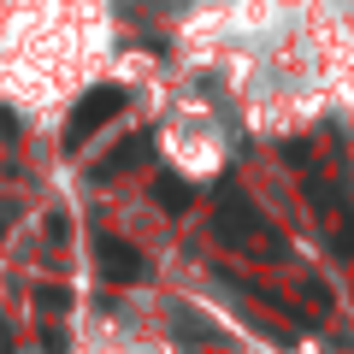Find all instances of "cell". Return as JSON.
I'll return each mask as SVG.
<instances>
[{
  "label": "cell",
  "instance_id": "cell-1",
  "mask_svg": "<svg viewBox=\"0 0 354 354\" xmlns=\"http://www.w3.org/2000/svg\"><path fill=\"white\" fill-rule=\"evenodd\" d=\"M213 230H218V242H230L236 254H254V260H283V254H290L283 230L272 225V218H266V213H260V207H254L242 189H230V183L218 189Z\"/></svg>",
  "mask_w": 354,
  "mask_h": 354
},
{
  "label": "cell",
  "instance_id": "cell-5",
  "mask_svg": "<svg viewBox=\"0 0 354 354\" xmlns=\"http://www.w3.org/2000/svg\"><path fill=\"white\" fill-rule=\"evenodd\" d=\"M148 148H153V130H136V136H124V142H118V148L106 153L101 165H88V177H95V183H106V177L130 171V165H136V160H148Z\"/></svg>",
  "mask_w": 354,
  "mask_h": 354
},
{
  "label": "cell",
  "instance_id": "cell-6",
  "mask_svg": "<svg viewBox=\"0 0 354 354\" xmlns=\"http://www.w3.org/2000/svg\"><path fill=\"white\" fill-rule=\"evenodd\" d=\"M153 195H160L165 213H183V207H189V183H183V177H160V183H153Z\"/></svg>",
  "mask_w": 354,
  "mask_h": 354
},
{
  "label": "cell",
  "instance_id": "cell-3",
  "mask_svg": "<svg viewBox=\"0 0 354 354\" xmlns=\"http://www.w3.org/2000/svg\"><path fill=\"white\" fill-rule=\"evenodd\" d=\"M307 189H313L319 225H325V248H330V254H342V260H354V207L342 201V189H337V183H330V189H325V183H319V177H313Z\"/></svg>",
  "mask_w": 354,
  "mask_h": 354
},
{
  "label": "cell",
  "instance_id": "cell-4",
  "mask_svg": "<svg viewBox=\"0 0 354 354\" xmlns=\"http://www.w3.org/2000/svg\"><path fill=\"white\" fill-rule=\"evenodd\" d=\"M95 266H101L106 283H136V278H148V260H142L124 236H101V242H95Z\"/></svg>",
  "mask_w": 354,
  "mask_h": 354
},
{
  "label": "cell",
  "instance_id": "cell-2",
  "mask_svg": "<svg viewBox=\"0 0 354 354\" xmlns=\"http://www.w3.org/2000/svg\"><path fill=\"white\" fill-rule=\"evenodd\" d=\"M118 106H124V88H118V83H101V88H88L83 101L71 106V118H65V148L77 153L88 136H95V130L106 124V118L118 113Z\"/></svg>",
  "mask_w": 354,
  "mask_h": 354
},
{
  "label": "cell",
  "instance_id": "cell-7",
  "mask_svg": "<svg viewBox=\"0 0 354 354\" xmlns=\"http://www.w3.org/2000/svg\"><path fill=\"white\" fill-rule=\"evenodd\" d=\"M36 307H48V313H65V307H71V295H65L59 283H48V290H36Z\"/></svg>",
  "mask_w": 354,
  "mask_h": 354
}]
</instances>
